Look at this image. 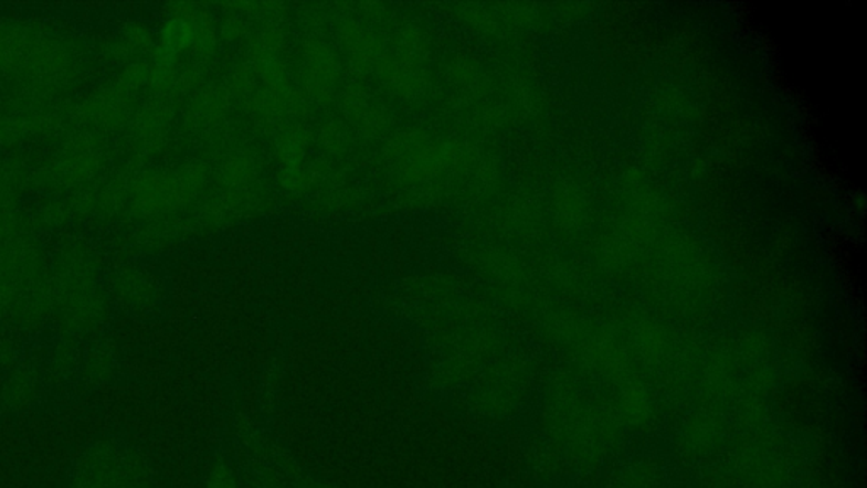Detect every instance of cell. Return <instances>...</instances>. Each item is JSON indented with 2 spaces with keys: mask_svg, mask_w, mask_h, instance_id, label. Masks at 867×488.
I'll use <instances>...</instances> for the list:
<instances>
[{
  "mask_svg": "<svg viewBox=\"0 0 867 488\" xmlns=\"http://www.w3.org/2000/svg\"><path fill=\"white\" fill-rule=\"evenodd\" d=\"M342 107L352 125L367 138H377L389 129L390 117L385 107L380 106L361 84H349L346 87Z\"/></svg>",
  "mask_w": 867,
  "mask_h": 488,
  "instance_id": "52a82bcc",
  "label": "cell"
},
{
  "mask_svg": "<svg viewBox=\"0 0 867 488\" xmlns=\"http://www.w3.org/2000/svg\"><path fill=\"white\" fill-rule=\"evenodd\" d=\"M319 141L324 150L330 155H341L348 150L349 135L345 126L339 125L336 120H330L326 126L320 128Z\"/></svg>",
  "mask_w": 867,
  "mask_h": 488,
  "instance_id": "ac0fdd59",
  "label": "cell"
},
{
  "mask_svg": "<svg viewBox=\"0 0 867 488\" xmlns=\"http://www.w3.org/2000/svg\"><path fill=\"white\" fill-rule=\"evenodd\" d=\"M326 167L319 161L305 160L297 167L282 168L279 170V185L287 192L304 193L316 187L324 179Z\"/></svg>",
  "mask_w": 867,
  "mask_h": 488,
  "instance_id": "9a60e30c",
  "label": "cell"
},
{
  "mask_svg": "<svg viewBox=\"0 0 867 488\" xmlns=\"http://www.w3.org/2000/svg\"><path fill=\"white\" fill-rule=\"evenodd\" d=\"M208 165L190 161L180 167L168 168L163 172L141 177L135 187L133 205L141 215H160L180 211L199 198L208 185Z\"/></svg>",
  "mask_w": 867,
  "mask_h": 488,
  "instance_id": "7a4b0ae2",
  "label": "cell"
},
{
  "mask_svg": "<svg viewBox=\"0 0 867 488\" xmlns=\"http://www.w3.org/2000/svg\"><path fill=\"white\" fill-rule=\"evenodd\" d=\"M284 44V30L279 26L278 21L269 19V21L265 22V26L254 34L253 40H251L250 60L247 62L253 66H258L279 59Z\"/></svg>",
  "mask_w": 867,
  "mask_h": 488,
  "instance_id": "5bb4252c",
  "label": "cell"
},
{
  "mask_svg": "<svg viewBox=\"0 0 867 488\" xmlns=\"http://www.w3.org/2000/svg\"><path fill=\"white\" fill-rule=\"evenodd\" d=\"M374 75L380 78L393 94L406 100H421L431 92V78L424 63L397 55L392 50H387Z\"/></svg>",
  "mask_w": 867,
  "mask_h": 488,
  "instance_id": "277c9868",
  "label": "cell"
},
{
  "mask_svg": "<svg viewBox=\"0 0 867 488\" xmlns=\"http://www.w3.org/2000/svg\"><path fill=\"white\" fill-rule=\"evenodd\" d=\"M338 40L351 65L361 73H374L389 50L373 31L352 18L338 22Z\"/></svg>",
  "mask_w": 867,
  "mask_h": 488,
  "instance_id": "5b68a950",
  "label": "cell"
},
{
  "mask_svg": "<svg viewBox=\"0 0 867 488\" xmlns=\"http://www.w3.org/2000/svg\"><path fill=\"white\" fill-rule=\"evenodd\" d=\"M258 75L254 72L251 63L244 62L231 72L224 87L233 99H240L243 100V103H247V100L251 99V95L258 91Z\"/></svg>",
  "mask_w": 867,
  "mask_h": 488,
  "instance_id": "e0dca14e",
  "label": "cell"
},
{
  "mask_svg": "<svg viewBox=\"0 0 867 488\" xmlns=\"http://www.w3.org/2000/svg\"><path fill=\"white\" fill-rule=\"evenodd\" d=\"M313 142V132L300 123H287L275 132L276 160L282 168L297 167L307 160V150Z\"/></svg>",
  "mask_w": 867,
  "mask_h": 488,
  "instance_id": "9c48e42d",
  "label": "cell"
},
{
  "mask_svg": "<svg viewBox=\"0 0 867 488\" xmlns=\"http://www.w3.org/2000/svg\"><path fill=\"white\" fill-rule=\"evenodd\" d=\"M98 459H88V467L81 475L76 488H145L138 468L131 462L117 455L114 449L101 453Z\"/></svg>",
  "mask_w": 867,
  "mask_h": 488,
  "instance_id": "8992f818",
  "label": "cell"
},
{
  "mask_svg": "<svg viewBox=\"0 0 867 488\" xmlns=\"http://www.w3.org/2000/svg\"><path fill=\"white\" fill-rule=\"evenodd\" d=\"M205 488H240L237 487L236 474L233 468L225 465V463H218L212 467L211 474L208 475Z\"/></svg>",
  "mask_w": 867,
  "mask_h": 488,
  "instance_id": "d6986e66",
  "label": "cell"
},
{
  "mask_svg": "<svg viewBox=\"0 0 867 488\" xmlns=\"http://www.w3.org/2000/svg\"><path fill=\"white\" fill-rule=\"evenodd\" d=\"M175 12L186 18L190 22V26H192L193 36H195L193 52L200 59H211L215 50H218L219 43V28L215 26L211 14L202 11L199 6L193 4H178L175 8Z\"/></svg>",
  "mask_w": 867,
  "mask_h": 488,
  "instance_id": "8fae6325",
  "label": "cell"
},
{
  "mask_svg": "<svg viewBox=\"0 0 867 488\" xmlns=\"http://www.w3.org/2000/svg\"><path fill=\"white\" fill-rule=\"evenodd\" d=\"M258 176V163L251 155L236 153L219 165L215 180L228 190H243Z\"/></svg>",
  "mask_w": 867,
  "mask_h": 488,
  "instance_id": "4fadbf2b",
  "label": "cell"
},
{
  "mask_svg": "<svg viewBox=\"0 0 867 488\" xmlns=\"http://www.w3.org/2000/svg\"><path fill=\"white\" fill-rule=\"evenodd\" d=\"M387 158L402 182L422 185L462 168L466 155L457 142L434 141L427 132L409 129L390 139Z\"/></svg>",
  "mask_w": 867,
  "mask_h": 488,
  "instance_id": "6da1fadb",
  "label": "cell"
},
{
  "mask_svg": "<svg viewBox=\"0 0 867 488\" xmlns=\"http://www.w3.org/2000/svg\"><path fill=\"white\" fill-rule=\"evenodd\" d=\"M390 50L395 52L397 55L415 60V62L424 63V60L427 59V41H425L424 34L415 26L399 28L395 36H393Z\"/></svg>",
  "mask_w": 867,
  "mask_h": 488,
  "instance_id": "2e32d148",
  "label": "cell"
},
{
  "mask_svg": "<svg viewBox=\"0 0 867 488\" xmlns=\"http://www.w3.org/2000/svg\"><path fill=\"white\" fill-rule=\"evenodd\" d=\"M342 63L335 47L326 41L307 40L304 44V85L302 91L314 104L326 106L336 94Z\"/></svg>",
  "mask_w": 867,
  "mask_h": 488,
  "instance_id": "3957f363",
  "label": "cell"
},
{
  "mask_svg": "<svg viewBox=\"0 0 867 488\" xmlns=\"http://www.w3.org/2000/svg\"><path fill=\"white\" fill-rule=\"evenodd\" d=\"M247 26L241 15H229L221 28H219V38L225 43H234V41L243 40L246 36Z\"/></svg>",
  "mask_w": 867,
  "mask_h": 488,
  "instance_id": "ffe728a7",
  "label": "cell"
},
{
  "mask_svg": "<svg viewBox=\"0 0 867 488\" xmlns=\"http://www.w3.org/2000/svg\"><path fill=\"white\" fill-rule=\"evenodd\" d=\"M231 103L233 97L225 91L224 85H208L200 88L187 109V125L195 131L214 128L228 116Z\"/></svg>",
  "mask_w": 867,
  "mask_h": 488,
  "instance_id": "ba28073f",
  "label": "cell"
},
{
  "mask_svg": "<svg viewBox=\"0 0 867 488\" xmlns=\"http://www.w3.org/2000/svg\"><path fill=\"white\" fill-rule=\"evenodd\" d=\"M173 109L161 100L146 104L136 117V131L148 148H158L167 136Z\"/></svg>",
  "mask_w": 867,
  "mask_h": 488,
  "instance_id": "7c38bea8",
  "label": "cell"
},
{
  "mask_svg": "<svg viewBox=\"0 0 867 488\" xmlns=\"http://www.w3.org/2000/svg\"><path fill=\"white\" fill-rule=\"evenodd\" d=\"M193 43H195V36H193L190 22L175 12L161 31L160 46H158L155 62L178 63V56L193 50Z\"/></svg>",
  "mask_w": 867,
  "mask_h": 488,
  "instance_id": "30bf717a",
  "label": "cell"
}]
</instances>
